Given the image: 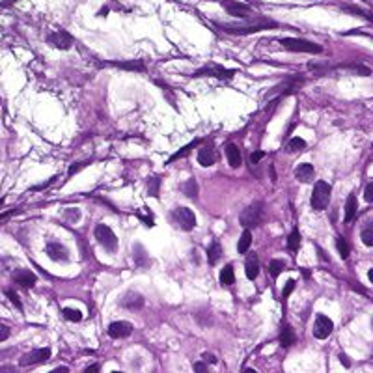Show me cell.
Instances as JSON below:
<instances>
[{"label": "cell", "instance_id": "1", "mask_svg": "<svg viewBox=\"0 0 373 373\" xmlns=\"http://www.w3.org/2000/svg\"><path fill=\"white\" fill-rule=\"evenodd\" d=\"M218 26L224 28L228 34L247 36V34H256V32L265 30V28H272V26H276V23H272L269 19H257V21H252L249 24H241V26H230V24H218Z\"/></svg>", "mask_w": 373, "mask_h": 373}, {"label": "cell", "instance_id": "2", "mask_svg": "<svg viewBox=\"0 0 373 373\" xmlns=\"http://www.w3.org/2000/svg\"><path fill=\"white\" fill-rule=\"evenodd\" d=\"M261 218H263V202H252L239 215V222H241L243 228L252 230V228H257L261 224Z\"/></svg>", "mask_w": 373, "mask_h": 373}, {"label": "cell", "instance_id": "3", "mask_svg": "<svg viewBox=\"0 0 373 373\" xmlns=\"http://www.w3.org/2000/svg\"><path fill=\"white\" fill-rule=\"evenodd\" d=\"M280 45L284 47L286 51H293V53H308V55H319L323 53V47L317 43H311L306 39L299 38H284L280 39Z\"/></svg>", "mask_w": 373, "mask_h": 373}, {"label": "cell", "instance_id": "4", "mask_svg": "<svg viewBox=\"0 0 373 373\" xmlns=\"http://www.w3.org/2000/svg\"><path fill=\"white\" fill-rule=\"evenodd\" d=\"M330 192H332V188H330V185L326 181H317L315 186H313V190H311V198H310L311 209L313 211L326 209L328 202H330Z\"/></svg>", "mask_w": 373, "mask_h": 373}, {"label": "cell", "instance_id": "5", "mask_svg": "<svg viewBox=\"0 0 373 373\" xmlns=\"http://www.w3.org/2000/svg\"><path fill=\"white\" fill-rule=\"evenodd\" d=\"M93 235H95V239H97V243L101 245L103 249L107 250V252H110V254H114L118 250V237L116 233L110 230L107 224H97L95 226V230H93Z\"/></svg>", "mask_w": 373, "mask_h": 373}, {"label": "cell", "instance_id": "6", "mask_svg": "<svg viewBox=\"0 0 373 373\" xmlns=\"http://www.w3.org/2000/svg\"><path fill=\"white\" fill-rule=\"evenodd\" d=\"M220 6L233 17H239V19H249L254 15V9L250 8L249 4L239 2V0H220Z\"/></svg>", "mask_w": 373, "mask_h": 373}, {"label": "cell", "instance_id": "7", "mask_svg": "<svg viewBox=\"0 0 373 373\" xmlns=\"http://www.w3.org/2000/svg\"><path fill=\"white\" fill-rule=\"evenodd\" d=\"M174 218L179 224V228L185 230V232H190L196 228V215L194 211L188 209V207H178L174 211Z\"/></svg>", "mask_w": 373, "mask_h": 373}, {"label": "cell", "instance_id": "8", "mask_svg": "<svg viewBox=\"0 0 373 373\" xmlns=\"http://www.w3.org/2000/svg\"><path fill=\"white\" fill-rule=\"evenodd\" d=\"M235 75L233 69H226L222 65H217V63H209L202 69H198L194 73V77H215V78H232Z\"/></svg>", "mask_w": 373, "mask_h": 373}, {"label": "cell", "instance_id": "9", "mask_svg": "<svg viewBox=\"0 0 373 373\" xmlns=\"http://www.w3.org/2000/svg\"><path fill=\"white\" fill-rule=\"evenodd\" d=\"M51 358V349L49 347H41V349H34L28 355H24L19 364L21 366H36V364H45L47 360Z\"/></svg>", "mask_w": 373, "mask_h": 373}, {"label": "cell", "instance_id": "10", "mask_svg": "<svg viewBox=\"0 0 373 373\" xmlns=\"http://www.w3.org/2000/svg\"><path fill=\"white\" fill-rule=\"evenodd\" d=\"M332 328H334V323L330 321V317L319 313L317 317H315V323H313V336H315L317 340H325V338L330 336Z\"/></svg>", "mask_w": 373, "mask_h": 373}, {"label": "cell", "instance_id": "11", "mask_svg": "<svg viewBox=\"0 0 373 373\" xmlns=\"http://www.w3.org/2000/svg\"><path fill=\"white\" fill-rule=\"evenodd\" d=\"M47 43L49 45L56 47V49H62V51H67L73 47V38L65 30H55L53 34H49L47 38Z\"/></svg>", "mask_w": 373, "mask_h": 373}, {"label": "cell", "instance_id": "12", "mask_svg": "<svg viewBox=\"0 0 373 373\" xmlns=\"http://www.w3.org/2000/svg\"><path fill=\"white\" fill-rule=\"evenodd\" d=\"M47 254L53 261H60V263H65L69 259V250L58 241L47 243Z\"/></svg>", "mask_w": 373, "mask_h": 373}, {"label": "cell", "instance_id": "13", "mask_svg": "<svg viewBox=\"0 0 373 373\" xmlns=\"http://www.w3.org/2000/svg\"><path fill=\"white\" fill-rule=\"evenodd\" d=\"M132 334V325L127 321H114L109 325V336L114 340H122Z\"/></svg>", "mask_w": 373, "mask_h": 373}, {"label": "cell", "instance_id": "14", "mask_svg": "<svg viewBox=\"0 0 373 373\" xmlns=\"http://www.w3.org/2000/svg\"><path fill=\"white\" fill-rule=\"evenodd\" d=\"M13 282L19 284L21 288H34L38 278H36V274L32 271H28V269H17V271L13 272Z\"/></svg>", "mask_w": 373, "mask_h": 373}, {"label": "cell", "instance_id": "15", "mask_svg": "<svg viewBox=\"0 0 373 373\" xmlns=\"http://www.w3.org/2000/svg\"><path fill=\"white\" fill-rule=\"evenodd\" d=\"M122 306L129 308V310H140L144 306V297L140 295V293H136V291H127L122 297Z\"/></svg>", "mask_w": 373, "mask_h": 373}, {"label": "cell", "instance_id": "16", "mask_svg": "<svg viewBox=\"0 0 373 373\" xmlns=\"http://www.w3.org/2000/svg\"><path fill=\"white\" fill-rule=\"evenodd\" d=\"M245 274L249 280H256L257 274H259V259L254 252H249V256L245 259Z\"/></svg>", "mask_w": 373, "mask_h": 373}, {"label": "cell", "instance_id": "17", "mask_svg": "<svg viewBox=\"0 0 373 373\" xmlns=\"http://www.w3.org/2000/svg\"><path fill=\"white\" fill-rule=\"evenodd\" d=\"M198 163L202 164L203 168L213 166V164L217 163V153H215V149L209 148V146H202L200 151H198Z\"/></svg>", "mask_w": 373, "mask_h": 373}, {"label": "cell", "instance_id": "18", "mask_svg": "<svg viewBox=\"0 0 373 373\" xmlns=\"http://www.w3.org/2000/svg\"><path fill=\"white\" fill-rule=\"evenodd\" d=\"M313 176H315V170H313V166H311L310 163H303L295 168V178L299 179L301 183H308V181H311Z\"/></svg>", "mask_w": 373, "mask_h": 373}, {"label": "cell", "instance_id": "19", "mask_svg": "<svg viewBox=\"0 0 373 373\" xmlns=\"http://www.w3.org/2000/svg\"><path fill=\"white\" fill-rule=\"evenodd\" d=\"M226 157H228V163L232 168H239L243 163V157H241V149L237 148L235 144H228L226 146Z\"/></svg>", "mask_w": 373, "mask_h": 373}, {"label": "cell", "instance_id": "20", "mask_svg": "<svg viewBox=\"0 0 373 373\" xmlns=\"http://www.w3.org/2000/svg\"><path fill=\"white\" fill-rule=\"evenodd\" d=\"M357 209H358V202L357 196L349 194L347 196V202H345V222H353L357 217Z\"/></svg>", "mask_w": 373, "mask_h": 373}, {"label": "cell", "instance_id": "21", "mask_svg": "<svg viewBox=\"0 0 373 373\" xmlns=\"http://www.w3.org/2000/svg\"><path fill=\"white\" fill-rule=\"evenodd\" d=\"M250 247H252V232L245 228V232H243V235L239 237V243H237V252L239 254H247L250 250Z\"/></svg>", "mask_w": 373, "mask_h": 373}, {"label": "cell", "instance_id": "22", "mask_svg": "<svg viewBox=\"0 0 373 373\" xmlns=\"http://www.w3.org/2000/svg\"><path fill=\"white\" fill-rule=\"evenodd\" d=\"M120 69H127V71H136V73H144L146 71V63L142 60H132V62H116L114 63Z\"/></svg>", "mask_w": 373, "mask_h": 373}, {"label": "cell", "instance_id": "23", "mask_svg": "<svg viewBox=\"0 0 373 373\" xmlns=\"http://www.w3.org/2000/svg\"><path fill=\"white\" fill-rule=\"evenodd\" d=\"M181 190H183V194L186 196V198H190V200H196L198 198V183H196V179H186L185 183L181 185Z\"/></svg>", "mask_w": 373, "mask_h": 373}, {"label": "cell", "instance_id": "24", "mask_svg": "<svg viewBox=\"0 0 373 373\" xmlns=\"http://www.w3.org/2000/svg\"><path fill=\"white\" fill-rule=\"evenodd\" d=\"M295 334H293V328L289 325H284V328H282V332H280V343H282V347H291L293 343H295Z\"/></svg>", "mask_w": 373, "mask_h": 373}, {"label": "cell", "instance_id": "25", "mask_svg": "<svg viewBox=\"0 0 373 373\" xmlns=\"http://www.w3.org/2000/svg\"><path fill=\"white\" fill-rule=\"evenodd\" d=\"M220 284L222 286H233L235 284V269H233V265L228 263L220 271Z\"/></svg>", "mask_w": 373, "mask_h": 373}, {"label": "cell", "instance_id": "26", "mask_svg": "<svg viewBox=\"0 0 373 373\" xmlns=\"http://www.w3.org/2000/svg\"><path fill=\"white\" fill-rule=\"evenodd\" d=\"M220 256H222V247H220V243L218 241H213L211 243L209 250H207V261H209V265H217Z\"/></svg>", "mask_w": 373, "mask_h": 373}, {"label": "cell", "instance_id": "27", "mask_svg": "<svg viewBox=\"0 0 373 373\" xmlns=\"http://www.w3.org/2000/svg\"><path fill=\"white\" fill-rule=\"evenodd\" d=\"M360 239H362L366 247H373V218L364 224L362 232H360Z\"/></svg>", "mask_w": 373, "mask_h": 373}, {"label": "cell", "instance_id": "28", "mask_svg": "<svg viewBox=\"0 0 373 373\" xmlns=\"http://www.w3.org/2000/svg\"><path fill=\"white\" fill-rule=\"evenodd\" d=\"M288 249L293 250V252H297V250L301 249V232H299V228H293V230H291V233H289Z\"/></svg>", "mask_w": 373, "mask_h": 373}, {"label": "cell", "instance_id": "29", "mask_svg": "<svg viewBox=\"0 0 373 373\" xmlns=\"http://www.w3.org/2000/svg\"><path fill=\"white\" fill-rule=\"evenodd\" d=\"M336 249H338V252H340L342 259H347V257H349L351 247H349V243L345 241L342 235H338V237H336Z\"/></svg>", "mask_w": 373, "mask_h": 373}, {"label": "cell", "instance_id": "30", "mask_svg": "<svg viewBox=\"0 0 373 373\" xmlns=\"http://www.w3.org/2000/svg\"><path fill=\"white\" fill-rule=\"evenodd\" d=\"M306 148V140L299 138V136H293V138L288 142V146H286V151L288 153H293V151H301V149Z\"/></svg>", "mask_w": 373, "mask_h": 373}, {"label": "cell", "instance_id": "31", "mask_svg": "<svg viewBox=\"0 0 373 373\" xmlns=\"http://www.w3.org/2000/svg\"><path fill=\"white\" fill-rule=\"evenodd\" d=\"M134 259H136V265H138V267H144L146 261H148V252H146V249H144L142 245H136V247H134Z\"/></svg>", "mask_w": 373, "mask_h": 373}, {"label": "cell", "instance_id": "32", "mask_svg": "<svg viewBox=\"0 0 373 373\" xmlns=\"http://www.w3.org/2000/svg\"><path fill=\"white\" fill-rule=\"evenodd\" d=\"M284 267H286L284 259H272L271 265H269V271H271L272 278H278L280 274H282V271H284Z\"/></svg>", "mask_w": 373, "mask_h": 373}, {"label": "cell", "instance_id": "33", "mask_svg": "<svg viewBox=\"0 0 373 373\" xmlns=\"http://www.w3.org/2000/svg\"><path fill=\"white\" fill-rule=\"evenodd\" d=\"M62 313H63V317L67 319V321H71V323H78V321L82 319V311L75 310V308H63Z\"/></svg>", "mask_w": 373, "mask_h": 373}, {"label": "cell", "instance_id": "34", "mask_svg": "<svg viewBox=\"0 0 373 373\" xmlns=\"http://www.w3.org/2000/svg\"><path fill=\"white\" fill-rule=\"evenodd\" d=\"M159 190H161V178H149L148 181V192L153 198H159Z\"/></svg>", "mask_w": 373, "mask_h": 373}, {"label": "cell", "instance_id": "35", "mask_svg": "<svg viewBox=\"0 0 373 373\" xmlns=\"http://www.w3.org/2000/svg\"><path fill=\"white\" fill-rule=\"evenodd\" d=\"M343 11H349V13H355V15L364 17V19H368L370 23H373L372 13H370V11H364V9H360V8H357V6H343Z\"/></svg>", "mask_w": 373, "mask_h": 373}, {"label": "cell", "instance_id": "36", "mask_svg": "<svg viewBox=\"0 0 373 373\" xmlns=\"http://www.w3.org/2000/svg\"><path fill=\"white\" fill-rule=\"evenodd\" d=\"M198 144H200V140H192V142H190V144H188V146H185V148H181V151H178V153H176V155L172 157L170 161H168V164H170L172 161H176V159H181V157H185L186 153H190V149L194 148V146H198Z\"/></svg>", "mask_w": 373, "mask_h": 373}, {"label": "cell", "instance_id": "37", "mask_svg": "<svg viewBox=\"0 0 373 373\" xmlns=\"http://www.w3.org/2000/svg\"><path fill=\"white\" fill-rule=\"evenodd\" d=\"M6 295H8V299L13 303V306H15V308L23 310V303H21V299H19V295H17L13 289H8V291H6Z\"/></svg>", "mask_w": 373, "mask_h": 373}, {"label": "cell", "instance_id": "38", "mask_svg": "<svg viewBox=\"0 0 373 373\" xmlns=\"http://www.w3.org/2000/svg\"><path fill=\"white\" fill-rule=\"evenodd\" d=\"M295 286H297L295 280H288V282H286V286H284V289H282V297H284V299H288V297L293 293Z\"/></svg>", "mask_w": 373, "mask_h": 373}, {"label": "cell", "instance_id": "39", "mask_svg": "<svg viewBox=\"0 0 373 373\" xmlns=\"http://www.w3.org/2000/svg\"><path fill=\"white\" fill-rule=\"evenodd\" d=\"M88 164H90V161H82V163H75V164H73V166H71V168H69V170H67V176H69V178H71V176H75L77 172H80V170H82V168H86Z\"/></svg>", "mask_w": 373, "mask_h": 373}, {"label": "cell", "instance_id": "40", "mask_svg": "<svg viewBox=\"0 0 373 373\" xmlns=\"http://www.w3.org/2000/svg\"><path fill=\"white\" fill-rule=\"evenodd\" d=\"M9 338V326L0 323V342H6Z\"/></svg>", "mask_w": 373, "mask_h": 373}, {"label": "cell", "instance_id": "41", "mask_svg": "<svg viewBox=\"0 0 373 373\" xmlns=\"http://www.w3.org/2000/svg\"><path fill=\"white\" fill-rule=\"evenodd\" d=\"M364 198H366V202L373 203V183H370V185L364 188Z\"/></svg>", "mask_w": 373, "mask_h": 373}, {"label": "cell", "instance_id": "42", "mask_svg": "<svg viewBox=\"0 0 373 373\" xmlns=\"http://www.w3.org/2000/svg\"><path fill=\"white\" fill-rule=\"evenodd\" d=\"M202 360H203V362H207V364H217V362H218L217 357H215V355H211V353H203Z\"/></svg>", "mask_w": 373, "mask_h": 373}, {"label": "cell", "instance_id": "43", "mask_svg": "<svg viewBox=\"0 0 373 373\" xmlns=\"http://www.w3.org/2000/svg\"><path fill=\"white\" fill-rule=\"evenodd\" d=\"M263 157H265V151H254L252 157H250V161H252V164H257Z\"/></svg>", "mask_w": 373, "mask_h": 373}, {"label": "cell", "instance_id": "44", "mask_svg": "<svg viewBox=\"0 0 373 373\" xmlns=\"http://www.w3.org/2000/svg\"><path fill=\"white\" fill-rule=\"evenodd\" d=\"M194 372L205 373V372H207V364H205L203 360H202V362H196V364H194Z\"/></svg>", "mask_w": 373, "mask_h": 373}, {"label": "cell", "instance_id": "45", "mask_svg": "<svg viewBox=\"0 0 373 373\" xmlns=\"http://www.w3.org/2000/svg\"><path fill=\"white\" fill-rule=\"evenodd\" d=\"M340 362H342L345 368H349L351 362H349V358H347V355H343V353H340Z\"/></svg>", "mask_w": 373, "mask_h": 373}, {"label": "cell", "instance_id": "46", "mask_svg": "<svg viewBox=\"0 0 373 373\" xmlns=\"http://www.w3.org/2000/svg\"><path fill=\"white\" fill-rule=\"evenodd\" d=\"M99 370H101V366L99 364H92V366L86 368V372H99Z\"/></svg>", "mask_w": 373, "mask_h": 373}, {"label": "cell", "instance_id": "47", "mask_svg": "<svg viewBox=\"0 0 373 373\" xmlns=\"http://www.w3.org/2000/svg\"><path fill=\"white\" fill-rule=\"evenodd\" d=\"M317 252H319V257H321V259H328V257L325 256V252H323L321 249H317Z\"/></svg>", "mask_w": 373, "mask_h": 373}, {"label": "cell", "instance_id": "48", "mask_svg": "<svg viewBox=\"0 0 373 373\" xmlns=\"http://www.w3.org/2000/svg\"><path fill=\"white\" fill-rule=\"evenodd\" d=\"M368 278H370V282L373 284V269H370V271H368Z\"/></svg>", "mask_w": 373, "mask_h": 373}, {"label": "cell", "instance_id": "49", "mask_svg": "<svg viewBox=\"0 0 373 373\" xmlns=\"http://www.w3.org/2000/svg\"><path fill=\"white\" fill-rule=\"evenodd\" d=\"M2 203H4V200H0V205H2Z\"/></svg>", "mask_w": 373, "mask_h": 373}]
</instances>
